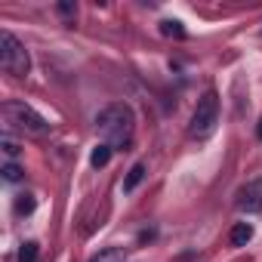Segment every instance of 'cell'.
Masks as SVG:
<instances>
[{
  "mask_svg": "<svg viewBox=\"0 0 262 262\" xmlns=\"http://www.w3.org/2000/svg\"><path fill=\"white\" fill-rule=\"evenodd\" d=\"M111 151H114V148H108L105 142H102V145H96V148H93V155H90V164H93L96 170H99V167H105V164L111 161Z\"/></svg>",
  "mask_w": 262,
  "mask_h": 262,
  "instance_id": "cell-9",
  "label": "cell"
},
{
  "mask_svg": "<svg viewBox=\"0 0 262 262\" xmlns=\"http://www.w3.org/2000/svg\"><path fill=\"white\" fill-rule=\"evenodd\" d=\"M34 259H37V244H34V241L22 244V250H19V262H34Z\"/></svg>",
  "mask_w": 262,
  "mask_h": 262,
  "instance_id": "cell-12",
  "label": "cell"
},
{
  "mask_svg": "<svg viewBox=\"0 0 262 262\" xmlns=\"http://www.w3.org/2000/svg\"><path fill=\"white\" fill-rule=\"evenodd\" d=\"M237 210H241V213H259V210H262V176L250 179V182L237 191Z\"/></svg>",
  "mask_w": 262,
  "mask_h": 262,
  "instance_id": "cell-5",
  "label": "cell"
},
{
  "mask_svg": "<svg viewBox=\"0 0 262 262\" xmlns=\"http://www.w3.org/2000/svg\"><path fill=\"white\" fill-rule=\"evenodd\" d=\"M253 225L250 222H237L234 228H231V234H228V241H231V247H247L250 241H253Z\"/></svg>",
  "mask_w": 262,
  "mask_h": 262,
  "instance_id": "cell-6",
  "label": "cell"
},
{
  "mask_svg": "<svg viewBox=\"0 0 262 262\" xmlns=\"http://www.w3.org/2000/svg\"><path fill=\"white\" fill-rule=\"evenodd\" d=\"M216 123H219V96H216V90H207V93L198 99L194 114H191V136H194V139L213 136Z\"/></svg>",
  "mask_w": 262,
  "mask_h": 262,
  "instance_id": "cell-4",
  "label": "cell"
},
{
  "mask_svg": "<svg viewBox=\"0 0 262 262\" xmlns=\"http://www.w3.org/2000/svg\"><path fill=\"white\" fill-rule=\"evenodd\" d=\"M161 31H164L167 37H176V40L185 37V28H182V22H176V19H164V22H161Z\"/></svg>",
  "mask_w": 262,
  "mask_h": 262,
  "instance_id": "cell-10",
  "label": "cell"
},
{
  "mask_svg": "<svg viewBox=\"0 0 262 262\" xmlns=\"http://www.w3.org/2000/svg\"><path fill=\"white\" fill-rule=\"evenodd\" d=\"M123 259H126L123 247H105V250H99L90 262H123Z\"/></svg>",
  "mask_w": 262,
  "mask_h": 262,
  "instance_id": "cell-8",
  "label": "cell"
},
{
  "mask_svg": "<svg viewBox=\"0 0 262 262\" xmlns=\"http://www.w3.org/2000/svg\"><path fill=\"white\" fill-rule=\"evenodd\" d=\"M16 213H19V216L34 213V198H31V194H19V201H16Z\"/></svg>",
  "mask_w": 262,
  "mask_h": 262,
  "instance_id": "cell-11",
  "label": "cell"
},
{
  "mask_svg": "<svg viewBox=\"0 0 262 262\" xmlns=\"http://www.w3.org/2000/svg\"><path fill=\"white\" fill-rule=\"evenodd\" d=\"M0 148H4V155H7V158H16V155H19V145H16V142H13L10 136H4V142H0Z\"/></svg>",
  "mask_w": 262,
  "mask_h": 262,
  "instance_id": "cell-14",
  "label": "cell"
},
{
  "mask_svg": "<svg viewBox=\"0 0 262 262\" xmlns=\"http://www.w3.org/2000/svg\"><path fill=\"white\" fill-rule=\"evenodd\" d=\"M256 136H259V139H262V120H259V126H256Z\"/></svg>",
  "mask_w": 262,
  "mask_h": 262,
  "instance_id": "cell-16",
  "label": "cell"
},
{
  "mask_svg": "<svg viewBox=\"0 0 262 262\" xmlns=\"http://www.w3.org/2000/svg\"><path fill=\"white\" fill-rule=\"evenodd\" d=\"M4 120H7L10 126H16L19 133H28V136H43L47 129H50L47 117L37 114V111H34L31 105H25V102H7V105H4Z\"/></svg>",
  "mask_w": 262,
  "mask_h": 262,
  "instance_id": "cell-3",
  "label": "cell"
},
{
  "mask_svg": "<svg viewBox=\"0 0 262 262\" xmlns=\"http://www.w3.org/2000/svg\"><path fill=\"white\" fill-rule=\"evenodd\" d=\"M4 179H7V182H19V179H22V170H19L16 164H4Z\"/></svg>",
  "mask_w": 262,
  "mask_h": 262,
  "instance_id": "cell-13",
  "label": "cell"
},
{
  "mask_svg": "<svg viewBox=\"0 0 262 262\" xmlns=\"http://www.w3.org/2000/svg\"><path fill=\"white\" fill-rule=\"evenodd\" d=\"M0 68L7 74H13V77H25L28 68H31L28 50L13 31H0Z\"/></svg>",
  "mask_w": 262,
  "mask_h": 262,
  "instance_id": "cell-2",
  "label": "cell"
},
{
  "mask_svg": "<svg viewBox=\"0 0 262 262\" xmlns=\"http://www.w3.org/2000/svg\"><path fill=\"white\" fill-rule=\"evenodd\" d=\"M142 179H145V164H133V167H129V173H126V179H123V191L126 194L136 191Z\"/></svg>",
  "mask_w": 262,
  "mask_h": 262,
  "instance_id": "cell-7",
  "label": "cell"
},
{
  "mask_svg": "<svg viewBox=\"0 0 262 262\" xmlns=\"http://www.w3.org/2000/svg\"><path fill=\"white\" fill-rule=\"evenodd\" d=\"M59 13H62L65 19H74V16H77V7H74V4H59Z\"/></svg>",
  "mask_w": 262,
  "mask_h": 262,
  "instance_id": "cell-15",
  "label": "cell"
},
{
  "mask_svg": "<svg viewBox=\"0 0 262 262\" xmlns=\"http://www.w3.org/2000/svg\"><path fill=\"white\" fill-rule=\"evenodd\" d=\"M96 129H99V136L105 139L108 148L126 151L129 142H133V133H136V114L126 102H111L96 114Z\"/></svg>",
  "mask_w": 262,
  "mask_h": 262,
  "instance_id": "cell-1",
  "label": "cell"
}]
</instances>
